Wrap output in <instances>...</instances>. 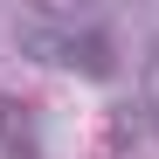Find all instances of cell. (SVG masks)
I'll list each match as a JSON object with an SVG mask.
<instances>
[{"mask_svg": "<svg viewBox=\"0 0 159 159\" xmlns=\"http://www.w3.org/2000/svg\"><path fill=\"white\" fill-rule=\"evenodd\" d=\"M14 42H21V56H35L48 69H76L90 83H111L125 69L118 62V35H111V21L97 7H28L14 21Z\"/></svg>", "mask_w": 159, "mask_h": 159, "instance_id": "6da1fadb", "label": "cell"}, {"mask_svg": "<svg viewBox=\"0 0 159 159\" xmlns=\"http://www.w3.org/2000/svg\"><path fill=\"white\" fill-rule=\"evenodd\" d=\"M0 152L7 159H48V145H42V104L35 97L0 90Z\"/></svg>", "mask_w": 159, "mask_h": 159, "instance_id": "7a4b0ae2", "label": "cell"}, {"mask_svg": "<svg viewBox=\"0 0 159 159\" xmlns=\"http://www.w3.org/2000/svg\"><path fill=\"white\" fill-rule=\"evenodd\" d=\"M139 90H145V111H152V131H159V14H152V42H145V76H139Z\"/></svg>", "mask_w": 159, "mask_h": 159, "instance_id": "3957f363", "label": "cell"}]
</instances>
